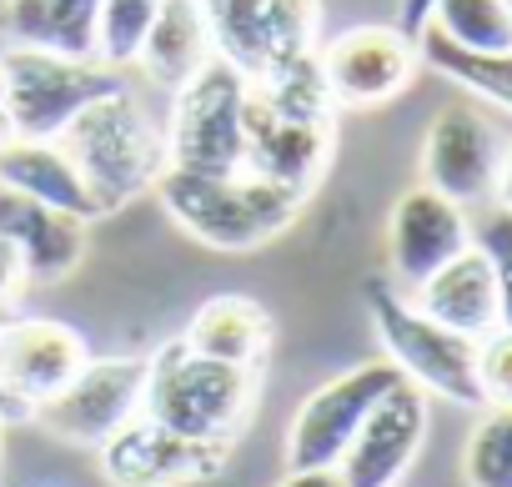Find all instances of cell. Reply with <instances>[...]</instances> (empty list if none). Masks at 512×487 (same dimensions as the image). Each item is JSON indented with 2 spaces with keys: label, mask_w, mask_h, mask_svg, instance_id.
Returning <instances> with one entry per match:
<instances>
[{
  "label": "cell",
  "mask_w": 512,
  "mask_h": 487,
  "mask_svg": "<svg viewBox=\"0 0 512 487\" xmlns=\"http://www.w3.org/2000/svg\"><path fill=\"white\" fill-rule=\"evenodd\" d=\"M151 191L166 206V216L211 252L267 247V241H277L297 221V211L307 201V196H297L267 176H251V171L206 176V171H176V166H166Z\"/></svg>",
  "instance_id": "1"
},
{
  "label": "cell",
  "mask_w": 512,
  "mask_h": 487,
  "mask_svg": "<svg viewBox=\"0 0 512 487\" xmlns=\"http://www.w3.org/2000/svg\"><path fill=\"white\" fill-rule=\"evenodd\" d=\"M66 146V156L76 161L81 181L91 186L101 211H116L136 196H146L156 186V176L166 171V136L161 121L146 111V101L131 86H111L96 101H86L66 131L56 136Z\"/></svg>",
  "instance_id": "2"
},
{
  "label": "cell",
  "mask_w": 512,
  "mask_h": 487,
  "mask_svg": "<svg viewBox=\"0 0 512 487\" xmlns=\"http://www.w3.org/2000/svg\"><path fill=\"white\" fill-rule=\"evenodd\" d=\"M256 392H262V372L256 367H231V362L201 357L176 337L156 357H146L141 412L186 437L236 447V437L246 432V422L256 412Z\"/></svg>",
  "instance_id": "3"
},
{
  "label": "cell",
  "mask_w": 512,
  "mask_h": 487,
  "mask_svg": "<svg viewBox=\"0 0 512 487\" xmlns=\"http://www.w3.org/2000/svg\"><path fill=\"white\" fill-rule=\"evenodd\" d=\"M367 312L372 332L387 352V362L417 382L422 392L457 402V407H482V382H477V342L442 327L437 317L417 312L412 297H402L392 282L367 287Z\"/></svg>",
  "instance_id": "4"
},
{
  "label": "cell",
  "mask_w": 512,
  "mask_h": 487,
  "mask_svg": "<svg viewBox=\"0 0 512 487\" xmlns=\"http://www.w3.org/2000/svg\"><path fill=\"white\" fill-rule=\"evenodd\" d=\"M246 101H251V76H241L221 56L206 61L191 81H181L171 91V116L161 126L166 166L206 171V176L241 171V161H246Z\"/></svg>",
  "instance_id": "5"
},
{
  "label": "cell",
  "mask_w": 512,
  "mask_h": 487,
  "mask_svg": "<svg viewBox=\"0 0 512 487\" xmlns=\"http://www.w3.org/2000/svg\"><path fill=\"white\" fill-rule=\"evenodd\" d=\"M211 46L241 76H267L317 51L322 0H201Z\"/></svg>",
  "instance_id": "6"
},
{
  "label": "cell",
  "mask_w": 512,
  "mask_h": 487,
  "mask_svg": "<svg viewBox=\"0 0 512 487\" xmlns=\"http://www.w3.org/2000/svg\"><path fill=\"white\" fill-rule=\"evenodd\" d=\"M6 71H11L6 111L21 136H41V141H56L86 101H96L101 91H111L121 81L96 56H61L46 46H11Z\"/></svg>",
  "instance_id": "7"
},
{
  "label": "cell",
  "mask_w": 512,
  "mask_h": 487,
  "mask_svg": "<svg viewBox=\"0 0 512 487\" xmlns=\"http://www.w3.org/2000/svg\"><path fill=\"white\" fill-rule=\"evenodd\" d=\"M91 347L56 317H0V422H31L81 367Z\"/></svg>",
  "instance_id": "8"
},
{
  "label": "cell",
  "mask_w": 512,
  "mask_h": 487,
  "mask_svg": "<svg viewBox=\"0 0 512 487\" xmlns=\"http://www.w3.org/2000/svg\"><path fill=\"white\" fill-rule=\"evenodd\" d=\"M402 372L377 357V362H362V367H347L337 372L332 382H322L317 392L302 397V407L292 412V427H287V472H302V467H337L357 437V427L367 422V412L382 402L387 387H397Z\"/></svg>",
  "instance_id": "9"
},
{
  "label": "cell",
  "mask_w": 512,
  "mask_h": 487,
  "mask_svg": "<svg viewBox=\"0 0 512 487\" xmlns=\"http://www.w3.org/2000/svg\"><path fill=\"white\" fill-rule=\"evenodd\" d=\"M146 402V357H91L51 402L36 407V427H46L66 447H101L121 432Z\"/></svg>",
  "instance_id": "10"
},
{
  "label": "cell",
  "mask_w": 512,
  "mask_h": 487,
  "mask_svg": "<svg viewBox=\"0 0 512 487\" xmlns=\"http://www.w3.org/2000/svg\"><path fill=\"white\" fill-rule=\"evenodd\" d=\"M96 462L111 487H191V482L221 477V467L231 462V447L186 437V432L136 412L121 432H111L96 447Z\"/></svg>",
  "instance_id": "11"
},
{
  "label": "cell",
  "mask_w": 512,
  "mask_h": 487,
  "mask_svg": "<svg viewBox=\"0 0 512 487\" xmlns=\"http://www.w3.org/2000/svg\"><path fill=\"white\" fill-rule=\"evenodd\" d=\"M317 61L337 111H377L397 101L422 66L417 36H407L402 26H347L327 46H317Z\"/></svg>",
  "instance_id": "12"
},
{
  "label": "cell",
  "mask_w": 512,
  "mask_h": 487,
  "mask_svg": "<svg viewBox=\"0 0 512 487\" xmlns=\"http://www.w3.org/2000/svg\"><path fill=\"white\" fill-rule=\"evenodd\" d=\"M502 146L507 136L467 101L442 106L427 121L422 136V181L457 206H487L497 196V171H502Z\"/></svg>",
  "instance_id": "13"
},
{
  "label": "cell",
  "mask_w": 512,
  "mask_h": 487,
  "mask_svg": "<svg viewBox=\"0 0 512 487\" xmlns=\"http://www.w3.org/2000/svg\"><path fill=\"white\" fill-rule=\"evenodd\" d=\"M472 247V211L457 206L452 196L432 191L427 181L402 191L392 216H387V262H392V287H417L437 267H447L457 252Z\"/></svg>",
  "instance_id": "14"
},
{
  "label": "cell",
  "mask_w": 512,
  "mask_h": 487,
  "mask_svg": "<svg viewBox=\"0 0 512 487\" xmlns=\"http://www.w3.org/2000/svg\"><path fill=\"white\" fill-rule=\"evenodd\" d=\"M422 442H427V392L402 377L367 412V422L357 427L337 472H342L347 487H392V482L407 477Z\"/></svg>",
  "instance_id": "15"
},
{
  "label": "cell",
  "mask_w": 512,
  "mask_h": 487,
  "mask_svg": "<svg viewBox=\"0 0 512 487\" xmlns=\"http://www.w3.org/2000/svg\"><path fill=\"white\" fill-rule=\"evenodd\" d=\"M332 146H337V121L282 116V111H272L262 96L251 91V101H246V161H241V171L267 176V181H277V186H287L297 196H312L317 181L327 176Z\"/></svg>",
  "instance_id": "16"
},
{
  "label": "cell",
  "mask_w": 512,
  "mask_h": 487,
  "mask_svg": "<svg viewBox=\"0 0 512 487\" xmlns=\"http://www.w3.org/2000/svg\"><path fill=\"white\" fill-rule=\"evenodd\" d=\"M86 226L91 221L76 216V211L46 206L36 196H21V191H0V231H6L16 241V252L26 257L31 287H56L81 267Z\"/></svg>",
  "instance_id": "17"
},
{
  "label": "cell",
  "mask_w": 512,
  "mask_h": 487,
  "mask_svg": "<svg viewBox=\"0 0 512 487\" xmlns=\"http://www.w3.org/2000/svg\"><path fill=\"white\" fill-rule=\"evenodd\" d=\"M412 307L427 312V317H437L442 327L472 337V342L502 322V312H497V282H492V267H487V257L477 247L457 252L447 267H437L427 282H417L412 287Z\"/></svg>",
  "instance_id": "18"
},
{
  "label": "cell",
  "mask_w": 512,
  "mask_h": 487,
  "mask_svg": "<svg viewBox=\"0 0 512 487\" xmlns=\"http://www.w3.org/2000/svg\"><path fill=\"white\" fill-rule=\"evenodd\" d=\"M272 337H277V322L262 302H251L241 292H221L211 302L196 307V317L186 322L181 342L201 357H216V362H231V367H267V352H272Z\"/></svg>",
  "instance_id": "19"
},
{
  "label": "cell",
  "mask_w": 512,
  "mask_h": 487,
  "mask_svg": "<svg viewBox=\"0 0 512 487\" xmlns=\"http://www.w3.org/2000/svg\"><path fill=\"white\" fill-rule=\"evenodd\" d=\"M0 191H21V196H36L46 206H61V211H76L86 221L106 216L91 196V186L81 181L76 161L66 156L61 141H41V136H16L0 146Z\"/></svg>",
  "instance_id": "20"
},
{
  "label": "cell",
  "mask_w": 512,
  "mask_h": 487,
  "mask_svg": "<svg viewBox=\"0 0 512 487\" xmlns=\"http://www.w3.org/2000/svg\"><path fill=\"white\" fill-rule=\"evenodd\" d=\"M206 61H216V46H211V26H206L201 0H161V11H156V21L141 41V56H136L146 81L176 91Z\"/></svg>",
  "instance_id": "21"
},
{
  "label": "cell",
  "mask_w": 512,
  "mask_h": 487,
  "mask_svg": "<svg viewBox=\"0 0 512 487\" xmlns=\"http://www.w3.org/2000/svg\"><path fill=\"white\" fill-rule=\"evenodd\" d=\"M96 11L101 0H0V31L16 46L96 56Z\"/></svg>",
  "instance_id": "22"
},
{
  "label": "cell",
  "mask_w": 512,
  "mask_h": 487,
  "mask_svg": "<svg viewBox=\"0 0 512 487\" xmlns=\"http://www.w3.org/2000/svg\"><path fill=\"white\" fill-rule=\"evenodd\" d=\"M417 56H422V66H432L452 86L472 91L477 101H492L497 111H512V51H467V46H452L447 36H437L432 26H422L417 31Z\"/></svg>",
  "instance_id": "23"
},
{
  "label": "cell",
  "mask_w": 512,
  "mask_h": 487,
  "mask_svg": "<svg viewBox=\"0 0 512 487\" xmlns=\"http://www.w3.org/2000/svg\"><path fill=\"white\" fill-rule=\"evenodd\" d=\"M251 91L262 96L272 111H282V116H297V121H337V101H332V86H327V76H322L317 51H307V56H297V61L267 71V76H256Z\"/></svg>",
  "instance_id": "24"
},
{
  "label": "cell",
  "mask_w": 512,
  "mask_h": 487,
  "mask_svg": "<svg viewBox=\"0 0 512 487\" xmlns=\"http://www.w3.org/2000/svg\"><path fill=\"white\" fill-rule=\"evenodd\" d=\"M422 26L467 51H512V0H432Z\"/></svg>",
  "instance_id": "25"
},
{
  "label": "cell",
  "mask_w": 512,
  "mask_h": 487,
  "mask_svg": "<svg viewBox=\"0 0 512 487\" xmlns=\"http://www.w3.org/2000/svg\"><path fill=\"white\" fill-rule=\"evenodd\" d=\"M467 487H512V402H487L462 447Z\"/></svg>",
  "instance_id": "26"
},
{
  "label": "cell",
  "mask_w": 512,
  "mask_h": 487,
  "mask_svg": "<svg viewBox=\"0 0 512 487\" xmlns=\"http://www.w3.org/2000/svg\"><path fill=\"white\" fill-rule=\"evenodd\" d=\"M156 11H161V0H101V11H96V61L111 66V71L136 66Z\"/></svg>",
  "instance_id": "27"
},
{
  "label": "cell",
  "mask_w": 512,
  "mask_h": 487,
  "mask_svg": "<svg viewBox=\"0 0 512 487\" xmlns=\"http://www.w3.org/2000/svg\"><path fill=\"white\" fill-rule=\"evenodd\" d=\"M472 247L487 257L492 282H497L502 327H512V206H502V201L472 206Z\"/></svg>",
  "instance_id": "28"
},
{
  "label": "cell",
  "mask_w": 512,
  "mask_h": 487,
  "mask_svg": "<svg viewBox=\"0 0 512 487\" xmlns=\"http://www.w3.org/2000/svg\"><path fill=\"white\" fill-rule=\"evenodd\" d=\"M477 382H482V407L487 402H512V327H492L477 337Z\"/></svg>",
  "instance_id": "29"
},
{
  "label": "cell",
  "mask_w": 512,
  "mask_h": 487,
  "mask_svg": "<svg viewBox=\"0 0 512 487\" xmlns=\"http://www.w3.org/2000/svg\"><path fill=\"white\" fill-rule=\"evenodd\" d=\"M31 292V272H26V257L16 252V241L0 231V312L21 307V297Z\"/></svg>",
  "instance_id": "30"
},
{
  "label": "cell",
  "mask_w": 512,
  "mask_h": 487,
  "mask_svg": "<svg viewBox=\"0 0 512 487\" xmlns=\"http://www.w3.org/2000/svg\"><path fill=\"white\" fill-rule=\"evenodd\" d=\"M277 487H347L337 467H302V472H287Z\"/></svg>",
  "instance_id": "31"
},
{
  "label": "cell",
  "mask_w": 512,
  "mask_h": 487,
  "mask_svg": "<svg viewBox=\"0 0 512 487\" xmlns=\"http://www.w3.org/2000/svg\"><path fill=\"white\" fill-rule=\"evenodd\" d=\"M427 11H432V0H402L397 26H402L407 36H417V31H422V21H427Z\"/></svg>",
  "instance_id": "32"
},
{
  "label": "cell",
  "mask_w": 512,
  "mask_h": 487,
  "mask_svg": "<svg viewBox=\"0 0 512 487\" xmlns=\"http://www.w3.org/2000/svg\"><path fill=\"white\" fill-rule=\"evenodd\" d=\"M492 201L512 206V141L502 146V171H497V196H492Z\"/></svg>",
  "instance_id": "33"
},
{
  "label": "cell",
  "mask_w": 512,
  "mask_h": 487,
  "mask_svg": "<svg viewBox=\"0 0 512 487\" xmlns=\"http://www.w3.org/2000/svg\"><path fill=\"white\" fill-rule=\"evenodd\" d=\"M21 131H16V121H11V111H6V101H0V146L6 141H16Z\"/></svg>",
  "instance_id": "34"
},
{
  "label": "cell",
  "mask_w": 512,
  "mask_h": 487,
  "mask_svg": "<svg viewBox=\"0 0 512 487\" xmlns=\"http://www.w3.org/2000/svg\"><path fill=\"white\" fill-rule=\"evenodd\" d=\"M6 81H11V71H6V51H0V101H6Z\"/></svg>",
  "instance_id": "35"
},
{
  "label": "cell",
  "mask_w": 512,
  "mask_h": 487,
  "mask_svg": "<svg viewBox=\"0 0 512 487\" xmlns=\"http://www.w3.org/2000/svg\"><path fill=\"white\" fill-rule=\"evenodd\" d=\"M0 462H6V422H0Z\"/></svg>",
  "instance_id": "36"
},
{
  "label": "cell",
  "mask_w": 512,
  "mask_h": 487,
  "mask_svg": "<svg viewBox=\"0 0 512 487\" xmlns=\"http://www.w3.org/2000/svg\"><path fill=\"white\" fill-rule=\"evenodd\" d=\"M392 487H407V482H392Z\"/></svg>",
  "instance_id": "37"
},
{
  "label": "cell",
  "mask_w": 512,
  "mask_h": 487,
  "mask_svg": "<svg viewBox=\"0 0 512 487\" xmlns=\"http://www.w3.org/2000/svg\"><path fill=\"white\" fill-rule=\"evenodd\" d=\"M0 317H6V312H0Z\"/></svg>",
  "instance_id": "38"
}]
</instances>
